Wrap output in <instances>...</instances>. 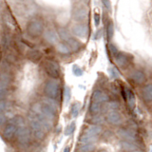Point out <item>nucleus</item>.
I'll use <instances>...</instances> for the list:
<instances>
[{
  "label": "nucleus",
  "mask_w": 152,
  "mask_h": 152,
  "mask_svg": "<svg viewBox=\"0 0 152 152\" xmlns=\"http://www.w3.org/2000/svg\"><path fill=\"white\" fill-rule=\"evenodd\" d=\"M94 145L93 144H88V145H82L80 147V149L82 152H90L94 149Z\"/></svg>",
  "instance_id": "obj_36"
},
{
  "label": "nucleus",
  "mask_w": 152,
  "mask_h": 152,
  "mask_svg": "<svg viewBox=\"0 0 152 152\" xmlns=\"http://www.w3.org/2000/svg\"><path fill=\"white\" fill-rule=\"evenodd\" d=\"M151 152H152V150H151Z\"/></svg>",
  "instance_id": "obj_48"
},
{
  "label": "nucleus",
  "mask_w": 152,
  "mask_h": 152,
  "mask_svg": "<svg viewBox=\"0 0 152 152\" xmlns=\"http://www.w3.org/2000/svg\"><path fill=\"white\" fill-rule=\"evenodd\" d=\"M142 95L145 101L150 102L152 101V85H147L142 89Z\"/></svg>",
  "instance_id": "obj_22"
},
{
  "label": "nucleus",
  "mask_w": 152,
  "mask_h": 152,
  "mask_svg": "<svg viewBox=\"0 0 152 152\" xmlns=\"http://www.w3.org/2000/svg\"><path fill=\"white\" fill-rule=\"evenodd\" d=\"M108 71H109V74L111 76V78H113V79L119 78V76H120L119 70L115 68V66H110V68L108 69Z\"/></svg>",
  "instance_id": "obj_34"
},
{
  "label": "nucleus",
  "mask_w": 152,
  "mask_h": 152,
  "mask_svg": "<svg viewBox=\"0 0 152 152\" xmlns=\"http://www.w3.org/2000/svg\"><path fill=\"white\" fill-rule=\"evenodd\" d=\"M43 91H44L46 97L56 100L60 95V85L56 80L49 79L46 81Z\"/></svg>",
  "instance_id": "obj_3"
},
{
  "label": "nucleus",
  "mask_w": 152,
  "mask_h": 152,
  "mask_svg": "<svg viewBox=\"0 0 152 152\" xmlns=\"http://www.w3.org/2000/svg\"><path fill=\"white\" fill-rule=\"evenodd\" d=\"M44 69H45V72L52 79L56 80L60 77V73H61L60 66L55 61H52V60L46 61L44 64Z\"/></svg>",
  "instance_id": "obj_7"
},
{
  "label": "nucleus",
  "mask_w": 152,
  "mask_h": 152,
  "mask_svg": "<svg viewBox=\"0 0 152 152\" xmlns=\"http://www.w3.org/2000/svg\"><path fill=\"white\" fill-rule=\"evenodd\" d=\"M102 37V30H98L96 31V32L94 33V35H93V39L94 40H98L100 39V38Z\"/></svg>",
  "instance_id": "obj_42"
},
{
  "label": "nucleus",
  "mask_w": 152,
  "mask_h": 152,
  "mask_svg": "<svg viewBox=\"0 0 152 152\" xmlns=\"http://www.w3.org/2000/svg\"><path fill=\"white\" fill-rule=\"evenodd\" d=\"M151 31H152V27H151Z\"/></svg>",
  "instance_id": "obj_47"
},
{
  "label": "nucleus",
  "mask_w": 152,
  "mask_h": 152,
  "mask_svg": "<svg viewBox=\"0 0 152 152\" xmlns=\"http://www.w3.org/2000/svg\"><path fill=\"white\" fill-rule=\"evenodd\" d=\"M15 136H16V139H17V142L21 146H27V145H28L31 144V132L25 126H19L17 128Z\"/></svg>",
  "instance_id": "obj_5"
},
{
  "label": "nucleus",
  "mask_w": 152,
  "mask_h": 152,
  "mask_svg": "<svg viewBox=\"0 0 152 152\" xmlns=\"http://www.w3.org/2000/svg\"><path fill=\"white\" fill-rule=\"evenodd\" d=\"M102 130H103V128H102L101 126H99V125H91L85 132L88 133V134H89V135H91V136L97 137L99 134H101Z\"/></svg>",
  "instance_id": "obj_23"
},
{
  "label": "nucleus",
  "mask_w": 152,
  "mask_h": 152,
  "mask_svg": "<svg viewBox=\"0 0 152 152\" xmlns=\"http://www.w3.org/2000/svg\"><path fill=\"white\" fill-rule=\"evenodd\" d=\"M106 32H107V41H110L113 37L114 34V24L112 20H109L107 23V26H106Z\"/></svg>",
  "instance_id": "obj_25"
},
{
  "label": "nucleus",
  "mask_w": 152,
  "mask_h": 152,
  "mask_svg": "<svg viewBox=\"0 0 152 152\" xmlns=\"http://www.w3.org/2000/svg\"><path fill=\"white\" fill-rule=\"evenodd\" d=\"M64 152H70V148H69V146L65 147V149H64Z\"/></svg>",
  "instance_id": "obj_44"
},
{
  "label": "nucleus",
  "mask_w": 152,
  "mask_h": 152,
  "mask_svg": "<svg viewBox=\"0 0 152 152\" xmlns=\"http://www.w3.org/2000/svg\"><path fill=\"white\" fill-rule=\"evenodd\" d=\"M27 58L30 60L31 62L34 64L39 63L43 58V53L40 50L37 49H31L27 52Z\"/></svg>",
  "instance_id": "obj_14"
},
{
  "label": "nucleus",
  "mask_w": 152,
  "mask_h": 152,
  "mask_svg": "<svg viewBox=\"0 0 152 152\" xmlns=\"http://www.w3.org/2000/svg\"><path fill=\"white\" fill-rule=\"evenodd\" d=\"M121 115L120 113H118L117 111H109L107 115V120L108 123L112 124V125H118L121 122Z\"/></svg>",
  "instance_id": "obj_19"
},
{
  "label": "nucleus",
  "mask_w": 152,
  "mask_h": 152,
  "mask_svg": "<svg viewBox=\"0 0 152 152\" xmlns=\"http://www.w3.org/2000/svg\"><path fill=\"white\" fill-rule=\"evenodd\" d=\"M43 36H44L45 40L49 43V44H51V45L57 44V43H58V40H59L57 31L54 30V28H47V30H45Z\"/></svg>",
  "instance_id": "obj_11"
},
{
  "label": "nucleus",
  "mask_w": 152,
  "mask_h": 152,
  "mask_svg": "<svg viewBox=\"0 0 152 152\" xmlns=\"http://www.w3.org/2000/svg\"><path fill=\"white\" fill-rule=\"evenodd\" d=\"M9 108V103L6 100H1L0 101V113H5Z\"/></svg>",
  "instance_id": "obj_35"
},
{
  "label": "nucleus",
  "mask_w": 152,
  "mask_h": 152,
  "mask_svg": "<svg viewBox=\"0 0 152 152\" xmlns=\"http://www.w3.org/2000/svg\"><path fill=\"white\" fill-rule=\"evenodd\" d=\"M9 89H0V101L1 100H6L9 96Z\"/></svg>",
  "instance_id": "obj_41"
},
{
  "label": "nucleus",
  "mask_w": 152,
  "mask_h": 152,
  "mask_svg": "<svg viewBox=\"0 0 152 152\" xmlns=\"http://www.w3.org/2000/svg\"><path fill=\"white\" fill-rule=\"evenodd\" d=\"M101 110V104L97 102H92L89 104V112L92 115H96V114Z\"/></svg>",
  "instance_id": "obj_26"
},
{
  "label": "nucleus",
  "mask_w": 152,
  "mask_h": 152,
  "mask_svg": "<svg viewBox=\"0 0 152 152\" xmlns=\"http://www.w3.org/2000/svg\"><path fill=\"white\" fill-rule=\"evenodd\" d=\"M133 59V56L129 53H126V52H122L119 51L118 54L114 57V60H115L117 66H119L120 68H125L127 65H129L131 63V61Z\"/></svg>",
  "instance_id": "obj_9"
},
{
  "label": "nucleus",
  "mask_w": 152,
  "mask_h": 152,
  "mask_svg": "<svg viewBox=\"0 0 152 152\" xmlns=\"http://www.w3.org/2000/svg\"><path fill=\"white\" fill-rule=\"evenodd\" d=\"M80 108H81V104L78 102H75L71 104V107H70V114L72 115V117H77L79 115V112H80Z\"/></svg>",
  "instance_id": "obj_27"
},
{
  "label": "nucleus",
  "mask_w": 152,
  "mask_h": 152,
  "mask_svg": "<svg viewBox=\"0 0 152 152\" xmlns=\"http://www.w3.org/2000/svg\"><path fill=\"white\" fill-rule=\"evenodd\" d=\"M66 44H68V46L69 47V49L71 50V51H73V52L79 51L83 47L82 43H81L78 39H76V38L73 37V36L71 37L70 39L66 43Z\"/></svg>",
  "instance_id": "obj_18"
},
{
  "label": "nucleus",
  "mask_w": 152,
  "mask_h": 152,
  "mask_svg": "<svg viewBox=\"0 0 152 152\" xmlns=\"http://www.w3.org/2000/svg\"><path fill=\"white\" fill-rule=\"evenodd\" d=\"M17 128H18V125L16 122V118H15V116H13L12 119H10V121L7 123V125L4 127L3 138L6 141L12 140L13 137L16 134Z\"/></svg>",
  "instance_id": "obj_6"
},
{
  "label": "nucleus",
  "mask_w": 152,
  "mask_h": 152,
  "mask_svg": "<svg viewBox=\"0 0 152 152\" xmlns=\"http://www.w3.org/2000/svg\"><path fill=\"white\" fill-rule=\"evenodd\" d=\"M56 50L62 55H69L71 53V50L68 44H66L65 42H58L56 44Z\"/></svg>",
  "instance_id": "obj_20"
},
{
  "label": "nucleus",
  "mask_w": 152,
  "mask_h": 152,
  "mask_svg": "<svg viewBox=\"0 0 152 152\" xmlns=\"http://www.w3.org/2000/svg\"><path fill=\"white\" fill-rule=\"evenodd\" d=\"M103 122H104V118L99 115H94L92 118V123L94 125H99V124H102Z\"/></svg>",
  "instance_id": "obj_40"
},
{
  "label": "nucleus",
  "mask_w": 152,
  "mask_h": 152,
  "mask_svg": "<svg viewBox=\"0 0 152 152\" xmlns=\"http://www.w3.org/2000/svg\"><path fill=\"white\" fill-rule=\"evenodd\" d=\"M64 97H65L66 103L69 102L70 97H71V89L69 87H68V86H66L65 88H64Z\"/></svg>",
  "instance_id": "obj_33"
},
{
  "label": "nucleus",
  "mask_w": 152,
  "mask_h": 152,
  "mask_svg": "<svg viewBox=\"0 0 152 152\" xmlns=\"http://www.w3.org/2000/svg\"><path fill=\"white\" fill-rule=\"evenodd\" d=\"M117 136L120 139L126 141V142H134L135 141V136H134V131L126 129V128H121L117 131Z\"/></svg>",
  "instance_id": "obj_13"
},
{
  "label": "nucleus",
  "mask_w": 152,
  "mask_h": 152,
  "mask_svg": "<svg viewBox=\"0 0 152 152\" xmlns=\"http://www.w3.org/2000/svg\"><path fill=\"white\" fill-rule=\"evenodd\" d=\"M89 27L87 23H75L70 28V33L76 37L86 38L88 35Z\"/></svg>",
  "instance_id": "obj_8"
},
{
  "label": "nucleus",
  "mask_w": 152,
  "mask_h": 152,
  "mask_svg": "<svg viewBox=\"0 0 152 152\" xmlns=\"http://www.w3.org/2000/svg\"><path fill=\"white\" fill-rule=\"evenodd\" d=\"M17 2H20V3H25L27 0H16Z\"/></svg>",
  "instance_id": "obj_45"
},
{
  "label": "nucleus",
  "mask_w": 152,
  "mask_h": 152,
  "mask_svg": "<svg viewBox=\"0 0 152 152\" xmlns=\"http://www.w3.org/2000/svg\"><path fill=\"white\" fill-rule=\"evenodd\" d=\"M134 152H141V151H134Z\"/></svg>",
  "instance_id": "obj_46"
},
{
  "label": "nucleus",
  "mask_w": 152,
  "mask_h": 152,
  "mask_svg": "<svg viewBox=\"0 0 152 152\" xmlns=\"http://www.w3.org/2000/svg\"><path fill=\"white\" fill-rule=\"evenodd\" d=\"M11 45H12V38L11 35H10V32H5L1 38V48H3V50H8Z\"/></svg>",
  "instance_id": "obj_21"
},
{
  "label": "nucleus",
  "mask_w": 152,
  "mask_h": 152,
  "mask_svg": "<svg viewBox=\"0 0 152 152\" xmlns=\"http://www.w3.org/2000/svg\"><path fill=\"white\" fill-rule=\"evenodd\" d=\"M11 81V71H0V89H9Z\"/></svg>",
  "instance_id": "obj_12"
},
{
  "label": "nucleus",
  "mask_w": 152,
  "mask_h": 152,
  "mask_svg": "<svg viewBox=\"0 0 152 152\" xmlns=\"http://www.w3.org/2000/svg\"><path fill=\"white\" fill-rule=\"evenodd\" d=\"M91 101L92 102H97V103H106L108 102V95L107 93H104L103 91L99 89L94 90L91 96Z\"/></svg>",
  "instance_id": "obj_15"
},
{
  "label": "nucleus",
  "mask_w": 152,
  "mask_h": 152,
  "mask_svg": "<svg viewBox=\"0 0 152 152\" xmlns=\"http://www.w3.org/2000/svg\"><path fill=\"white\" fill-rule=\"evenodd\" d=\"M93 21H94V25L95 27H99L100 24H101V15H100V13L95 12L94 14H93Z\"/></svg>",
  "instance_id": "obj_39"
},
{
  "label": "nucleus",
  "mask_w": 152,
  "mask_h": 152,
  "mask_svg": "<svg viewBox=\"0 0 152 152\" xmlns=\"http://www.w3.org/2000/svg\"><path fill=\"white\" fill-rule=\"evenodd\" d=\"M106 107L110 111H111V109H112V111H116V109L119 107V103L116 101H108V102H107Z\"/></svg>",
  "instance_id": "obj_31"
},
{
  "label": "nucleus",
  "mask_w": 152,
  "mask_h": 152,
  "mask_svg": "<svg viewBox=\"0 0 152 152\" xmlns=\"http://www.w3.org/2000/svg\"><path fill=\"white\" fill-rule=\"evenodd\" d=\"M129 77L136 84H142L145 81V75L141 70H133Z\"/></svg>",
  "instance_id": "obj_17"
},
{
  "label": "nucleus",
  "mask_w": 152,
  "mask_h": 152,
  "mask_svg": "<svg viewBox=\"0 0 152 152\" xmlns=\"http://www.w3.org/2000/svg\"><path fill=\"white\" fill-rule=\"evenodd\" d=\"M56 31H57V34H58L59 39H61L62 42L66 43L71 37H72L70 31L69 30H66V28H64V27H58V28H57Z\"/></svg>",
  "instance_id": "obj_16"
},
{
  "label": "nucleus",
  "mask_w": 152,
  "mask_h": 152,
  "mask_svg": "<svg viewBox=\"0 0 152 152\" xmlns=\"http://www.w3.org/2000/svg\"><path fill=\"white\" fill-rule=\"evenodd\" d=\"M72 72L75 76H77V77H79V76H82L83 75V69L80 68V66L78 65H74L72 66Z\"/></svg>",
  "instance_id": "obj_38"
},
{
  "label": "nucleus",
  "mask_w": 152,
  "mask_h": 152,
  "mask_svg": "<svg viewBox=\"0 0 152 152\" xmlns=\"http://www.w3.org/2000/svg\"><path fill=\"white\" fill-rule=\"evenodd\" d=\"M74 130H75V122H71L69 125L66 127V129H65V135L69 136V135H71L74 132Z\"/></svg>",
  "instance_id": "obj_30"
},
{
  "label": "nucleus",
  "mask_w": 152,
  "mask_h": 152,
  "mask_svg": "<svg viewBox=\"0 0 152 152\" xmlns=\"http://www.w3.org/2000/svg\"><path fill=\"white\" fill-rule=\"evenodd\" d=\"M148 18H149V20L152 22V8H151V10L148 12Z\"/></svg>",
  "instance_id": "obj_43"
},
{
  "label": "nucleus",
  "mask_w": 152,
  "mask_h": 152,
  "mask_svg": "<svg viewBox=\"0 0 152 152\" xmlns=\"http://www.w3.org/2000/svg\"><path fill=\"white\" fill-rule=\"evenodd\" d=\"M101 3L104 6V10H106L108 13L112 12V4L110 0H101Z\"/></svg>",
  "instance_id": "obj_29"
},
{
  "label": "nucleus",
  "mask_w": 152,
  "mask_h": 152,
  "mask_svg": "<svg viewBox=\"0 0 152 152\" xmlns=\"http://www.w3.org/2000/svg\"><path fill=\"white\" fill-rule=\"evenodd\" d=\"M3 22L6 25L8 31H13L17 28V23L15 19L12 16V14L9 11H6L3 12Z\"/></svg>",
  "instance_id": "obj_10"
},
{
  "label": "nucleus",
  "mask_w": 152,
  "mask_h": 152,
  "mask_svg": "<svg viewBox=\"0 0 152 152\" xmlns=\"http://www.w3.org/2000/svg\"><path fill=\"white\" fill-rule=\"evenodd\" d=\"M45 31V25L41 19L39 18H31L30 21L27 23L26 26V32L28 36L32 38H37L44 34Z\"/></svg>",
  "instance_id": "obj_2"
},
{
  "label": "nucleus",
  "mask_w": 152,
  "mask_h": 152,
  "mask_svg": "<svg viewBox=\"0 0 152 152\" xmlns=\"http://www.w3.org/2000/svg\"><path fill=\"white\" fill-rule=\"evenodd\" d=\"M28 124L33 132V136H34L37 140H43L46 137V130L44 127L42 126L41 123L39 120L33 115V114H30L28 115Z\"/></svg>",
  "instance_id": "obj_4"
},
{
  "label": "nucleus",
  "mask_w": 152,
  "mask_h": 152,
  "mask_svg": "<svg viewBox=\"0 0 152 152\" xmlns=\"http://www.w3.org/2000/svg\"><path fill=\"white\" fill-rule=\"evenodd\" d=\"M108 50H109V53H110L113 57H115L118 54V52L120 51L118 48L116 47V45L112 44V43H109L108 44Z\"/></svg>",
  "instance_id": "obj_32"
},
{
  "label": "nucleus",
  "mask_w": 152,
  "mask_h": 152,
  "mask_svg": "<svg viewBox=\"0 0 152 152\" xmlns=\"http://www.w3.org/2000/svg\"><path fill=\"white\" fill-rule=\"evenodd\" d=\"M97 137H95V136H91V135H89L88 134V133H86L84 132L82 135H81L80 137V142H82L83 145H88V144H93V142L96 141Z\"/></svg>",
  "instance_id": "obj_24"
},
{
  "label": "nucleus",
  "mask_w": 152,
  "mask_h": 152,
  "mask_svg": "<svg viewBox=\"0 0 152 152\" xmlns=\"http://www.w3.org/2000/svg\"><path fill=\"white\" fill-rule=\"evenodd\" d=\"M71 18L76 23H86L88 19L89 15V9L83 2L74 3L71 8Z\"/></svg>",
  "instance_id": "obj_1"
},
{
  "label": "nucleus",
  "mask_w": 152,
  "mask_h": 152,
  "mask_svg": "<svg viewBox=\"0 0 152 152\" xmlns=\"http://www.w3.org/2000/svg\"><path fill=\"white\" fill-rule=\"evenodd\" d=\"M8 123V118L7 115L5 113H0V129L2 127H5V126L7 125Z\"/></svg>",
  "instance_id": "obj_37"
},
{
  "label": "nucleus",
  "mask_w": 152,
  "mask_h": 152,
  "mask_svg": "<svg viewBox=\"0 0 152 152\" xmlns=\"http://www.w3.org/2000/svg\"><path fill=\"white\" fill-rule=\"evenodd\" d=\"M122 148L124 150H126V151H135L136 150V145L133 144V142H126V141H124L122 142Z\"/></svg>",
  "instance_id": "obj_28"
}]
</instances>
